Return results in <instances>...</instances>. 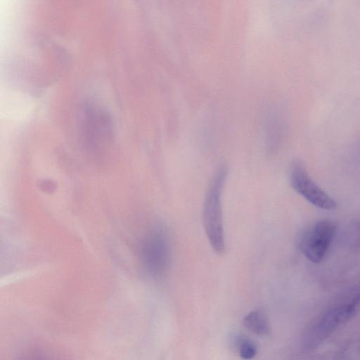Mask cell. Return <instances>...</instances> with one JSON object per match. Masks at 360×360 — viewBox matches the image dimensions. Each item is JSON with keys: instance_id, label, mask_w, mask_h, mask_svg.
<instances>
[{"instance_id": "6", "label": "cell", "mask_w": 360, "mask_h": 360, "mask_svg": "<svg viewBox=\"0 0 360 360\" xmlns=\"http://www.w3.org/2000/svg\"><path fill=\"white\" fill-rule=\"evenodd\" d=\"M243 326L252 333L264 336L270 332V326L266 316L261 311L249 312L243 320Z\"/></svg>"}, {"instance_id": "1", "label": "cell", "mask_w": 360, "mask_h": 360, "mask_svg": "<svg viewBox=\"0 0 360 360\" xmlns=\"http://www.w3.org/2000/svg\"><path fill=\"white\" fill-rule=\"evenodd\" d=\"M226 168L220 166L207 188L202 209L205 231L213 250L219 255L225 252L221 191L226 178Z\"/></svg>"}, {"instance_id": "8", "label": "cell", "mask_w": 360, "mask_h": 360, "mask_svg": "<svg viewBox=\"0 0 360 360\" xmlns=\"http://www.w3.org/2000/svg\"><path fill=\"white\" fill-rule=\"evenodd\" d=\"M350 300L360 304V285L357 288V289H356V292H354L353 297Z\"/></svg>"}, {"instance_id": "7", "label": "cell", "mask_w": 360, "mask_h": 360, "mask_svg": "<svg viewBox=\"0 0 360 360\" xmlns=\"http://www.w3.org/2000/svg\"><path fill=\"white\" fill-rule=\"evenodd\" d=\"M236 346L239 355L243 359H251L257 354V347L255 343L244 335L236 338Z\"/></svg>"}, {"instance_id": "5", "label": "cell", "mask_w": 360, "mask_h": 360, "mask_svg": "<svg viewBox=\"0 0 360 360\" xmlns=\"http://www.w3.org/2000/svg\"><path fill=\"white\" fill-rule=\"evenodd\" d=\"M169 255V243L163 233L155 231L146 238L141 250V258L148 274H162L167 267Z\"/></svg>"}, {"instance_id": "2", "label": "cell", "mask_w": 360, "mask_h": 360, "mask_svg": "<svg viewBox=\"0 0 360 360\" xmlns=\"http://www.w3.org/2000/svg\"><path fill=\"white\" fill-rule=\"evenodd\" d=\"M359 308V303L350 300L323 313L304 333L303 349L311 351L319 347L340 325L353 318Z\"/></svg>"}, {"instance_id": "3", "label": "cell", "mask_w": 360, "mask_h": 360, "mask_svg": "<svg viewBox=\"0 0 360 360\" xmlns=\"http://www.w3.org/2000/svg\"><path fill=\"white\" fill-rule=\"evenodd\" d=\"M290 181L292 188L314 206L325 210L337 207L336 201L314 182L300 159L291 162Z\"/></svg>"}, {"instance_id": "4", "label": "cell", "mask_w": 360, "mask_h": 360, "mask_svg": "<svg viewBox=\"0 0 360 360\" xmlns=\"http://www.w3.org/2000/svg\"><path fill=\"white\" fill-rule=\"evenodd\" d=\"M336 230V224L328 219L319 221L309 229L300 242L301 251L308 260L317 264L324 259Z\"/></svg>"}, {"instance_id": "9", "label": "cell", "mask_w": 360, "mask_h": 360, "mask_svg": "<svg viewBox=\"0 0 360 360\" xmlns=\"http://www.w3.org/2000/svg\"><path fill=\"white\" fill-rule=\"evenodd\" d=\"M354 248L356 250H360V237L358 238V240L356 241Z\"/></svg>"}]
</instances>
